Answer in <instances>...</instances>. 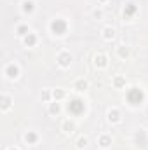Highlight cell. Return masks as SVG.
Segmentation results:
<instances>
[{"mask_svg":"<svg viewBox=\"0 0 148 150\" xmlns=\"http://www.w3.org/2000/svg\"><path fill=\"white\" fill-rule=\"evenodd\" d=\"M17 73H19V68H17L16 65H9V66L5 68V75H9L10 79H14V77H17Z\"/></svg>","mask_w":148,"mask_h":150,"instance_id":"cell-1","label":"cell"},{"mask_svg":"<svg viewBox=\"0 0 148 150\" xmlns=\"http://www.w3.org/2000/svg\"><path fill=\"white\" fill-rule=\"evenodd\" d=\"M35 3L33 0H23V12H33Z\"/></svg>","mask_w":148,"mask_h":150,"instance_id":"cell-2","label":"cell"},{"mask_svg":"<svg viewBox=\"0 0 148 150\" xmlns=\"http://www.w3.org/2000/svg\"><path fill=\"white\" fill-rule=\"evenodd\" d=\"M70 59H72V56H70V54H66V52H63V54H59V65H61L63 68L70 65Z\"/></svg>","mask_w":148,"mask_h":150,"instance_id":"cell-3","label":"cell"},{"mask_svg":"<svg viewBox=\"0 0 148 150\" xmlns=\"http://www.w3.org/2000/svg\"><path fill=\"white\" fill-rule=\"evenodd\" d=\"M99 145H101V149H108V147L112 145V138L106 136V135H103V136L99 138Z\"/></svg>","mask_w":148,"mask_h":150,"instance_id":"cell-4","label":"cell"},{"mask_svg":"<svg viewBox=\"0 0 148 150\" xmlns=\"http://www.w3.org/2000/svg\"><path fill=\"white\" fill-rule=\"evenodd\" d=\"M103 31H105V38H106V40H110V38L115 37V30H113V28H105Z\"/></svg>","mask_w":148,"mask_h":150,"instance_id":"cell-5","label":"cell"},{"mask_svg":"<svg viewBox=\"0 0 148 150\" xmlns=\"http://www.w3.org/2000/svg\"><path fill=\"white\" fill-rule=\"evenodd\" d=\"M35 42H37V38H35V35H31V33H28V37L24 38V44H26V45H33Z\"/></svg>","mask_w":148,"mask_h":150,"instance_id":"cell-6","label":"cell"},{"mask_svg":"<svg viewBox=\"0 0 148 150\" xmlns=\"http://www.w3.org/2000/svg\"><path fill=\"white\" fill-rule=\"evenodd\" d=\"M94 63H96V66H105V65H106L105 56H96V58H94Z\"/></svg>","mask_w":148,"mask_h":150,"instance_id":"cell-7","label":"cell"},{"mask_svg":"<svg viewBox=\"0 0 148 150\" xmlns=\"http://www.w3.org/2000/svg\"><path fill=\"white\" fill-rule=\"evenodd\" d=\"M87 87V82L85 80H79V82H75V89L77 91H84Z\"/></svg>","mask_w":148,"mask_h":150,"instance_id":"cell-8","label":"cell"},{"mask_svg":"<svg viewBox=\"0 0 148 150\" xmlns=\"http://www.w3.org/2000/svg\"><path fill=\"white\" fill-rule=\"evenodd\" d=\"M108 121L117 122V121H119V112H117V110H113V112L110 110V112H108Z\"/></svg>","mask_w":148,"mask_h":150,"instance_id":"cell-9","label":"cell"},{"mask_svg":"<svg viewBox=\"0 0 148 150\" xmlns=\"http://www.w3.org/2000/svg\"><path fill=\"white\" fill-rule=\"evenodd\" d=\"M119 56H120V58H127V56H129L127 47H122V45H120V47H119Z\"/></svg>","mask_w":148,"mask_h":150,"instance_id":"cell-10","label":"cell"},{"mask_svg":"<svg viewBox=\"0 0 148 150\" xmlns=\"http://www.w3.org/2000/svg\"><path fill=\"white\" fill-rule=\"evenodd\" d=\"M49 112H51V114H59V105H58V103H51Z\"/></svg>","mask_w":148,"mask_h":150,"instance_id":"cell-11","label":"cell"},{"mask_svg":"<svg viewBox=\"0 0 148 150\" xmlns=\"http://www.w3.org/2000/svg\"><path fill=\"white\" fill-rule=\"evenodd\" d=\"M35 140H37V136H35L33 133H26V135H24V142H30V143H33Z\"/></svg>","mask_w":148,"mask_h":150,"instance_id":"cell-12","label":"cell"},{"mask_svg":"<svg viewBox=\"0 0 148 150\" xmlns=\"http://www.w3.org/2000/svg\"><path fill=\"white\" fill-rule=\"evenodd\" d=\"M28 33V26H19L17 28V35H26Z\"/></svg>","mask_w":148,"mask_h":150,"instance_id":"cell-13","label":"cell"},{"mask_svg":"<svg viewBox=\"0 0 148 150\" xmlns=\"http://www.w3.org/2000/svg\"><path fill=\"white\" fill-rule=\"evenodd\" d=\"M85 145H87V138H80V140H79V145H77V147H79V149H84Z\"/></svg>","mask_w":148,"mask_h":150,"instance_id":"cell-14","label":"cell"},{"mask_svg":"<svg viewBox=\"0 0 148 150\" xmlns=\"http://www.w3.org/2000/svg\"><path fill=\"white\" fill-rule=\"evenodd\" d=\"M65 129H66V133H72V129H73V124H65Z\"/></svg>","mask_w":148,"mask_h":150,"instance_id":"cell-15","label":"cell"},{"mask_svg":"<svg viewBox=\"0 0 148 150\" xmlns=\"http://www.w3.org/2000/svg\"><path fill=\"white\" fill-rule=\"evenodd\" d=\"M122 84H124V79H122V77L115 80V86H117V87H119V86H122Z\"/></svg>","mask_w":148,"mask_h":150,"instance_id":"cell-16","label":"cell"},{"mask_svg":"<svg viewBox=\"0 0 148 150\" xmlns=\"http://www.w3.org/2000/svg\"><path fill=\"white\" fill-rule=\"evenodd\" d=\"M99 2H106V0H99Z\"/></svg>","mask_w":148,"mask_h":150,"instance_id":"cell-17","label":"cell"},{"mask_svg":"<svg viewBox=\"0 0 148 150\" xmlns=\"http://www.w3.org/2000/svg\"><path fill=\"white\" fill-rule=\"evenodd\" d=\"M10 150H14V149H10Z\"/></svg>","mask_w":148,"mask_h":150,"instance_id":"cell-18","label":"cell"}]
</instances>
